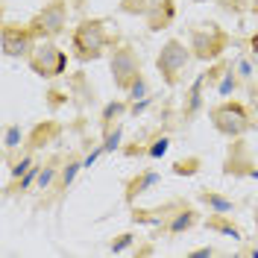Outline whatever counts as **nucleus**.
I'll use <instances>...</instances> for the list:
<instances>
[{"mask_svg":"<svg viewBox=\"0 0 258 258\" xmlns=\"http://www.w3.org/2000/svg\"><path fill=\"white\" fill-rule=\"evenodd\" d=\"M109 44V38H106V24L103 21H82L80 27L74 30V53H77V59L82 62H88V59H97L103 50Z\"/></svg>","mask_w":258,"mask_h":258,"instance_id":"1","label":"nucleus"},{"mask_svg":"<svg viewBox=\"0 0 258 258\" xmlns=\"http://www.w3.org/2000/svg\"><path fill=\"white\" fill-rule=\"evenodd\" d=\"M211 123L226 138H238L249 129V114L241 103H220L211 109Z\"/></svg>","mask_w":258,"mask_h":258,"instance_id":"2","label":"nucleus"},{"mask_svg":"<svg viewBox=\"0 0 258 258\" xmlns=\"http://www.w3.org/2000/svg\"><path fill=\"white\" fill-rule=\"evenodd\" d=\"M226 41L229 38H226V32L217 24H203V30H194V35H191V50L197 59L211 62V59H217L226 50Z\"/></svg>","mask_w":258,"mask_h":258,"instance_id":"3","label":"nucleus"},{"mask_svg":"<svg viewBox=\"0 0 258 258\" xmlns=\"http://www.w3.org/2000/svg\"><path fill=\"white\" fill-rule=\"evenodd\" d=\"M188 59H191L188 47H185L182 41H176V38H170V41L161 47L159 59H156V68H159V74L164 77V82H167V85H176V77L185 71Z\"/></svg>","mask_w":258,"mask_h":258,"instance_id":"4","label":"nucleus"},{"mask_svg":"<svg viewBox=\"0 0 258 258\" xmlns=\"http://www.w3.org/2000/svg\"><path fill=\"white\" fill-rule=\"evenodd\" d=\"M30 68L38 74V77H44V80H53V77H59L64 74V68H68V56H64L62 50L56 47V44H38V47L32 50L30 56Z\"/></svg>","mask_w":258,"mask_h":258,"instance_id":"5","label":"nucleus"},{"mask_svg":"<svg viewBox=\"0 0 258 258\" xmlns=\"http://www.w3.org/2000/svg\"><path fill=\"white\" fill-rule=\"evenodd\" d=\"M138 74H141V68H138L135 53H132L129 47L114 50V56H112V80H114V85H117L120 91H126V88H132V82L138 80Z\"/></svg>","mask_w":258,"mask_h":258,"instance_id":"6","label":"nucleus"},{"mask_svg":"<svg viewBox=\"0 0 258 258\" xmlns=\"http://www.w3.org/2000/svg\"><path fill=\"white\" fill-rule=\"evenodd\" d=\"M64 21H68L64 6L62 3H50V6H44V9L38 12V18L32 21V30L44 32V35H59V32L64 30Z\"/></svg>","mask_w":258,"mask_h":258,"instance_id":"7","label":"nucleus"},{"mask_svg":"<svg viewBox=\"0 0 258 258\" xmlns=\"http://www.w3.org/2000/svg\"><path fill=\"white\" fill-rule=\"evenodd\" d=\"M0 44H3V53H6V56H24L32 44V30L9 24V27H3Z\"/></svg>","mask_w":258,"mask_h":258,"instance_id":"8","label":"nucleus"},{"mask_svg":"<svg viewBox=\"0 0 258 258\" xmlns=\"http://www.w3.org/2000/svg\"><path fill=\"white\" fill-rule=\"evenodd\" d=\"M173 15H176V9H173L170 0H161V3H150V6H147V24H150V30H164V27H170Z\"/></svg>","mask_w":258,"mask_h":258,"instance_id":"9","label":"nucleus"},{"mask_svg":"<svg viewBox=\"0 0 258 258\" xmlns=\"http://www.w3.org/2000/svg\"><path fill=\"white\" fill-rule=\"evenodd\" d=\"M156 182H159V176H156V173H147V176H141V179H135V182H132V185H129V200H135V194H144V188L147 185H156Z\"/></svg>","mask_w":258,"mask_h":258,"instance_id":"10","label":"nucleus"},{"mask_svg":"<svg viewBox=\"0 0 258 258\" xmlns=\"http://www.w3.org/2000/svg\"><path fill=\"white\" fill-rule=\"evenodd\" d=\"M203 200L217 209V214H226V211H232V203L229 200H220V197H214V194H203Z\"/></svg>","mask_w":258,"mask_h":258,"instance_id":"11","label":"nucleus"},{"mask_svg":"<svg viewBox=\"0 0 258 258\" xmlns=\"http://www.w3.org/2000/svg\"><path fill=\"white\" fill-rule=\"evenodd\" d=\"M197 164H200V159H188V161H176V170L179 176H191V173H197Z\"/></svg>","mask_w":258,"mask_h":258,"instance_id":"12","label":"nucleus"},{"mask_svg":"<svg viewBox=\"0 0 258 258\" xmlns=\"http://www.w3.org/2000/svg\"><path fill=\"white\" fill-rule=\"evenodd\" d=\"M188 226H194V211H185L182 217H176L170 229H173V232H182V229H188Z\"/></svg>","mask_w":258,"mask_h":258,"instance_id":"13","label":"nucleus"},{"mask_svg":"<svg viewBox=\"0 0 258 258\" xmlns=\"http://www.w3.org/2000/svg\"><path fill=\"white\" fill-rule=\"evenodd\" d=\"M211 229H220V232H226V235H232V238H241V232L235 229V226H229V223H223V220H211Z\"/></svg>","mask_w":258,"mask_h":258,"instance_id":"14","label":"nucleus"},{"mask_svg":"<svg viewBox=\"0 0 258 258\" xmlns=\"http://www.w3.org/2000/svg\"><path fill=\"white\" fill-rule=\"evenodd\" d=\"M147 6H150L147 0H123V9L126 12H144Z\"/></svg>","mask_w":258,"mask_h":258,"instance_id":"15","label":"nucleus"},{"mask_svg":"<svg viewBox=\"0 0 258 258\" xmlns=\"http://www.w3.org/2000/svg\"><path fill=\"white\" fill-rule=\"evenodd\" d=\"M18 141H21V126H9V132H6V147H18Z\"/></svg>","mask_w":258,"mask_h":258,"instance_id":"16","label":"nucleus"},{"mask_svg":"<svg viewBox=\"0 0 258 258\" xmlns=\"http://www.w3.org/2000/svg\"><path fill=\"white\" fill-rule=\"evenodd\" d=\"M120 112H123V103H112V106L106 109V114H103V120H106V123H112V117H117Z\"/></svg>","mask_w":258,"mask_h":258,"instance_id":"17","label":"nucleus"},{"mask_svg":"<svg viewBox=\"0 0 258 258\" xmlns=\"http://www.w3.org/2000/svg\"><path fill=\"white\" fill-rule=\"evenodd\" d=\"M129 241H132V235H120V241L112 243V252H120L123 246H129Z\"/></svg>","mask_w":258,"mask_h":258,"instance_id":"18","label":"nucleus"},{"mask_svg":"<svg viewBox=\"0 0 258 258\" xmlns=\"http://www.w3.org/2000/svg\"><path fill=\"white\" fill-rule=\"evenodd\" d=\"M117 141H120V129H114V135H109V144L103 147V150H114V147H117Z\"/></svg>","mask_w":258,"mask_h":258,"instance_id":"19","label":"nucleus"},{"mask_svg":"<svg viewBox=\"0 0 258 258\" xmlns=\"http://www.w3.org/2000/svg\"><path fill=\"white\" fill-rule=\"evenodd\" d=\"M164 150H167V138H161L159 144L153 147V156H164Z\"/></svg>","mask_w":258,"mask_h":258,"instance_id":"20","label":"nucleus"},{"mask_svg":"<svg viewBox=\"0 0 258 258\" xmlns=\"http://www.w3.org/2000/svg\"><path fill=\"white\" fill-rule=\"evenodd\" d=\"M77 167H80V164H71V167L64 170V182H71V179H74V173H77Z\"/></svg>","mask_w":258,"mask_h":258,"instance_id":"21","label":"nucleus"},{"mask_svg":"<svg viewBox=\"0 0 258 258\" xmlns=\"http://www.w3.org/2000/svg\"><path fill=\"white\" fill-rule=\"evenodd\" d=\"M24 170H30V159H27V161H21V164H18V167H15V176H21Z\"/></svg>","mask_w":258,"mask_h":258,"instance_id":"22","label":"nucleus"},{"mask_svg":"<svg viewBox=\"0 0 258 258\" xmlns=\"http://www.w3.org/2000/svg\"><path fill=\"white\" fill-rule=\"evenodd\" d=\"M50 179H53V170H44V173H41V179H38V182H41V185H50Z\"/></svg>","mask_w":258,"mask_h":258,"instance_id":"23","label":"nucleus"},{"mask_svg":"<svg viewBox=\"0 0 258 258\" xmlns=\"http://www.w3.org/2000/svg\"><path fill=\"white\" fill-rule=\"evenodd\" d=\"M232 85H235V80H232V77H229V80L223 82V88H220V91H223V94H226V91H229V88H232Z\"/></svg>","mask_w":258,"mask_h":258,"instance_id":"24","label":"nucleus"},{"mask_svg":"<svg viewBox=\"0 0 258 258\" xmlns=\"http://www.w3.org/2000/svg\"><path fill=\"white\" fill-rule=\"evenodd\" d=\"M252 50H258V32L252 35Z\"/></svg>","mask_w":258,"mask_h":258,"instance_id":"25","label":"nucleus"},{"mask_svg":"<svg viewBox=\"0 0 258 258\" xmlns=\"http://www.w3.org/2000/svg\"><path fill=\"white\" fill-rule=\"evenodd\" d=\"M252 12L258 15V0H252Z\"/></svg>","mask_w":258,"mask_h":258,"instance_id":"26","label":"nucleus"},{"mask_svg":"<svg viewBox=\"0 0 258 258\" xmlns=\"http://www.w3.org/2000/svg\"><path fill=\"white\" fill-rule=\"evenodd\" d=\"M197 3H209V0H197Z\"/></svg>","mask_w":258,"mask_h":258,"instance_id":"27","label":"nucleus"}]
</instances>
